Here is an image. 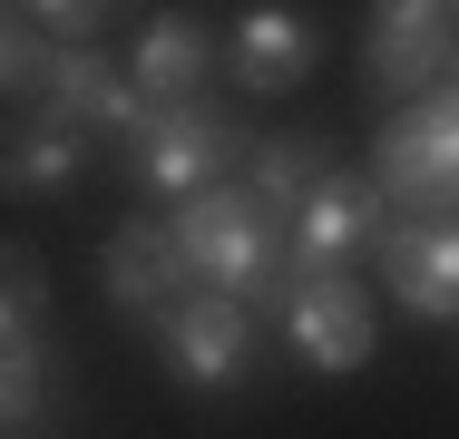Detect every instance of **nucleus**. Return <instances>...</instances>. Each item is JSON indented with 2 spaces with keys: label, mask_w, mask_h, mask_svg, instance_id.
Returning a JSON list of instances; mask_svg holds the SVG:
<instances>
[{
  "label": "nucleus",
  "mask_w": 459,
  "mask_h": 439,
  "mask_svg": "<svg viewBox=\"0 0 459 439\" xmlns=\"http://www.w3.org/2000/svg\"><path fill=\"white\" fill-rule=\"evenodd\" d=\"M49 69H59V49H49V39H39V30L0 0V98H39V88H49Z\"/></svg>",
  "instance_id": "obj_16"
},
{
  "label": "nucleus",
  "mask_w": 459,
  "mask_h": 439,
  "mask_svg": "<svg viewBox=\"0 0 459 439\" xmlns=\"http://www.w3.org/2000/svg\"><path fill=\"white\" fill-rule=\"evenodd\" d=\"M215 59H225V49H215L205 20L157 10V20L137 30V69H127V79L147 88V108H177V98H205V69H215Z\"/></svg>",
  "instance_id": "obj_12"
},
{
  "label": "nucleus",
  "mask_w": 459,
  "mask_h": 439,
  "mask_svg": "<svg viewBox=\"0 0 459 439\" xmlns=\"http://www.w3.org/2000/svg\"><path fill=\"white\" fill-rule=\"evenodd\" d=\"M323 176H333V147H323V137H264V147L245 157V185H255L264 205H283V215H293Z\"/></svg>",
  "instance_id": "obj_15"
},
{
  "label": "nucleus",
  "mask_w": 459,
  "mask_h": 439,
  "mask_svg": "<svg viewBox=\"0 0 459 439\" xmlns=\"http://www.w3.org/2000/svg\"><path fill=\"white\" fill-rule=\"evenodd\" d=\"M450 30H459V0H450Z\"/></svg>",
  "instance_id": "obj_18"
},
{
  "label": "nucleus",
  "mask_w": 459,
  "mask_h": 439,
  "mask_svg": "<svg viewBox=\"0 0 459 439\" xmlns=\"http://www.w3.org/2000/svg\"><path fill=\"white\" fill-rule=\"evenodd\" d=\"M313 59H323V30H313L303 10H283V0L245 10L235 39H225V69H235V88H255V98L303 88V79H313Z\"/></svg>",
  "instance_id": "obj_11"
},
{
  "label": "nucleus",
  "mask_w": 459,
  "mask_h": 439,
  "mask_svg": "<svg viewBox=\"0 0 459 439\" xmlns=\"http://www.w3.org/2000/svg\"><path fill=\"white\" fill-rule=\"evenodd\" d=\"M98 283H108V303H117V313H127V323H157V313H167V303H177L186 283H195V273H186V254H177V235H167V225H147V215H137V225H117V235H108V245H98Z\"/></svg>",
  "instance_id": "obj_10"
},
{
  "label": "nucleus",
  "mask_w": 459,
  "mask_h": 439,
  "mask_svg": "<svg viewBox=\"0 0 459 439\" xmlns=\"http://www.w3.org/2000/svg\"><path fill=\"white\" fill-rule=\"evenodd\" d=\"M381 225H391V195L371 185V176H323L303 205H293V283H313V273H352V263L381 245Z\"/></svg>",
  "instance_id": "obj_5"
},
{
  "label": "nucleus",
  "mask_w": 459,
  "mask_h": 439,
  "mask_svg": "<svg viewBox=\"0 0 459 439\" xmlns=\"http://www.w3.org/2000/svg\"><path fill=\"white\" fill-rule=\"evenodd\" d=\"M79 167H89V137L69 117L30 108L20 127H0V195H59Z\"/></svg>",
  "instance_id": "obj_13"
},
{
  "label": "nucleus",
  "mask_w": 459,
  "mask_h": 439,
  "mask_svg": "<svg viewBox=\"0 0 459 439\" xmlns=\"http://www.w3.org/2000/svg\"><path fill=\"white\" fill-rule=\"evenodd\" d=\"M49 263L30 245H0V371H49Z\"/></svg>",
  "instance_id": "obj_14"
},
{
  "label": "nucleus",
  "mask_w": 459,
  "mask_h": 439,
  "mask_svg": "<svg viewBox=\"0 0 459 439\" xmlns=\"http://www.w3.org/2000/svg\"><path fill=\"white\" fill-rule=\"evenodd\" d=\"M283 332H293V351H303V371L342 381V371H362V361H371V293L352 283V273H313V283L293 293Z\"/></svg>",
  "instance_id": "obj_8"
},
{
  "label": "nucleus",
  "mask_w": 459,
  "mask_h": 439,
  "mask_svg": "<svg viewBox=\"0 0 459 439\" xmlns=\"http://www.w3.org/2000/svg\"><path fill=\"white\" fill-rule=\"evenodd\" d=\"M371 185L411 215H450L459 205V98L430 88L411 98L391 127H381V157H371Z\"/></svg>",
  "instance_id": "obj_3"
},
{
  "label": "nucleus",
  "mask_w": 459,
  "mask_h": 439,
  "mask_svg": "<svg viewBox=\"0 0 459 439\" xmlns=\"http://www.w3.org/2000/svg\"><path fill=\"white\" fill-rule=\"evenodd\" d=\"M0 430H10V420H0Z\"/></svg>",
  "instance_id": "obj_19"
},
{
  "label": "nucleus",
  "mask_w": 459,
  "mask_h": 439,
  "mask_svg": "<svg viewBox=\"0 0 459 439\" xmlns=\"http://www.w3.org/2000/svg\"><path fill=\"white\" fill-rule=\"evenodd\" d=\"M39 108L69 117L79 137H117V147H137V127H147V88L127 79V69H108L98 49H59V69H49V88H39Z\"/></svg>",
  "instance_id": "obj_9"
},
{
  "label": "nucleus",
  "mask_w": 459,
  "mask_h": 439,
  "mask_svg": "<svg viewBox=\"0 0 459 439\" xmlns=\"http://www.w3.org/2000/svg\"><path fill=\"white\" fill-rule=\"evenodd\" d=\"M157 342H167V371H177L186 391H235L245 381V361H255V313L235 303V293H177L167 313H157Z\"/></svg>",
  "instance_id": "obj_6"
},
{
  "label": "nucleus",
  "mask_w": 459,
  "mask_h": 439,
  "mask_svg": "<svg viewBox=\"0 0 459 439\" xmlns=\"http://www.w3.org/2000/svg\"><path fill=\"white\" fill-rule=\"evenodd\" d=\"M381 273L411 323H459V225L450 215H391L381 225Z\"/></svg>",
  "instance_id": "obj_7"
},
{
  "label": "nucleus",
  "mask_w": 459,
  "mask_h": 439,
  "mask_svg": "<svg viewBox=\"0 0 459 439\" xmlns=\"http://www.w3.org/2000/svg\"><path fill=\"white\" fill-rule=\"evenodd\" d=\"M0 439H10V430H0Z\"/></svg>",
  "instance_id": "obj_20"
},
{
  "label": "nucleus",
  "mask_w": 459,
  "mask_h": 439,
  "mask_svg": "<svg viewBox=\"0 0 459 439\" xmlns=\"http://www.w3.org/2000/svg\"><path fill=\"white\" fill-rule=\"evenodd\" d=\"M167 235H177L186 273H195L205 293H235L245 313H293V293H283V273H293V215L264 205L245 176L195 185Z\"/></svg>",
  "instance_id": "obj_1"
},
{
  "label": "nucleus",
  "mask_w": 459,
  "mask_h": 439,
  "mask_svg": "<svg viewBox=\"0 0 459 439\" xmlns=\"http://www.w3.org/2000/svg\"><path fill=\"white\" fill-rule=\"evenodd\" d=\"M235 157H255V137L215 108V98H177V108H147V127H137V147H127V167L147 195H195V185H215V176L235 167Z\"/></svg>",
  "instance_id": "obj_2"
},
{
  "label": "nucleus",
  "mask_w": 459,
  "mask_h": 439,
  "mask_svg": "<svg viewBox=\"0 0 459 439\" xmlns=\"http://www.w3.org/2000/svg\"><path fill=\"white\" fill-rule=\"evenodd\" d=\"M10 10H20V20H39V30H59L69 49H89L98 30L117 20V0H10Z\"/></svg>",
  "instance_id": "obj_17"
},
{
  "label": "nucleus",
  "mask_w": 459,
  "mask_h": 439,
  "mask_svg": "<svg viewBox=\"0 0 459 439\" xmlns=\"http://www.w3.org/2000/svg\"><path fill=\"white\" fill-rule=\"evenodd\" d=\"M459 69V30L450 0H381L362 39V88L371 98H430V88Z\"/></svg>",
  "instance_id": "obj_4"
}]
</instances>
